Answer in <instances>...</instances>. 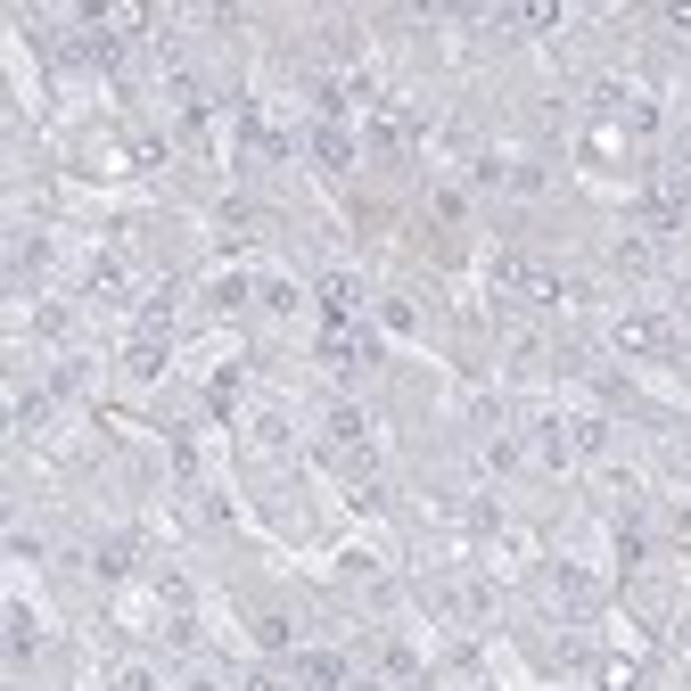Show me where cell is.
Instances as JSON below:
<instances>
[{
	"instance_id": "cell-1",
	"label": "cell",
	"mask_w": 691,
	"mask_h": 691,
	"mask_svg": "<svg viewBox=\"0 0 691 691\" xmlns=\"http://www.w3.org/2000/svg\"><path fill=\"white\" fill-rule=\"evenodd\" d=\"M618 346L625 354H642V363H675L683 354V338H675V322H667V313H618Z\"/></svg>"
},
{
	"instance_id": "cell-2",
	"label": "cell",
	"mask_w": 691,
	"mask_h": 691,
	"mask_svg": "<svg viewBox=\"0 0 691 691\" xmlns=\"http://www.w3.org/2000/svg\"><path fill=\"white\" fill-rule=\"evenodd\" d=\"M313 297H322V322H329V329H346L354 313H363V280H354V272H322V280H313Z\"/></svg>"
},
{
	"instance_id": "cell-3",
	"label": "cell",
	"mask_w": 691,
	"mask_h": 691,
	"mask_svg": "<svg viewBox=\"0 0 691 691\" xmlns=\"http://www.w3.org/2000/svg\"><path fill=\"white\" fill-rule=\"evenodd\" d=\"M371 354H379V346H371V338H346V329H329V338H322V363L338 371V379H363Z\"/></svg>"
},
{
	"instance_id": "cell-4",
	"label": "cell",
	"mask_w": 691,
	"mask_h": 691,
	"mask_svg": "<svg viewBox=\"0 0 691 691\" xmlns=\"http://www.w3.org/2000/svg\"><path fill=\"white\" fill-rule=\"evenodd\" d=\"M543 601H552V610H569V618H584V610H593V584H584L576 569H552V576H543Z\"/></svg>"
},
{
	"instance_id": "cell-5",
	"label": "cell",
	"mask_w": 691,
	"mask_h": 691,
	"mask_svg": "<svg viewBox=\"0 0 691 691\" xmlns=\"http://www.w3.org/2000/svg\"><path fill=\"white\" fill-rule=\"evenodd\" d=\"M313 157H322L329 174H354V132L346 124H313Z\"/></svg>"
},
{
	"instance_id": "cell-6",
	"label": "cell",
	"mask_w": 691,
	"mask_h": 691,
	"mask_svg": "<svg viewBox=\"0 0 691 691\" xmlns=\"http://www.w3.org/2000/svg\"><path fill=\"white\" fill-rule=\"evenodd\" d=\"M354 683V667L338 651H305V691H346Z\"/></svg>"
},
{
	"instance_id": "cell-7",
	"label": "cell",
	"mask_w": 691,
	"mask_h": 691,
	"mask_svg": "<svg viewBox=\"0 0 691 691\" xmlns=\"http://www.w3.org/2000/svg\"><path fill=\"white\" fill-rule=\"evenodd\" d=\"M634 215H642V223H683V181H659V190H642Z\"/></svg>"
},
{
	"instance_id": "cell-8",
	"label": "cell",
	"mask_w": 691,
	"mask_h": 691,
	"mask_svg": "<svg viewBox=\"0 0 691 691\" xmlns=\"http://www.w3.org/2000/svg\"><path fill=\"white\" fill-rule=\"evenodd\" d=\"M140 338H157V346H174V288H157L149 305H140Z\"/></svg>"
},
{
	"instance_id": "cell-9",
	"label": "cell",
	"mask_w": 691,
	"mask_h": 691,
	"mask_svg": "<svg viewBox=\"0 0 691 691\" xmlns=\"http://www.w3.org/2000/svg\"><path fill=\"white\" fill-rule=\"evenodd\" d=\"M256 651H264V659H280V651H297V625H288L280 610H264V618H256Z\"/></svg>"
},
{
	"instance_id": "cell-10",
	"label": "cell",
	"mask_w": 691,
	"mask_h": 691,
	"mask_svg": "<svg viewBox=\"0 0 691 691\" xmlns=\"http://www.w3.org/2000/svg\"><path fill=\"white\" fill-rule=\"evenodd\" d=\"M363 412H329V453H338V461H354V453H363Z\"/></svg>"
},
{
	"instance_id": "cell-11",
	"label": "cell",
	"mask_w": 691,
	"mask_h": 691,
	"mask_svg": "<svg viewBox=\"0 0 691 691\" xmlns=\"http://www.w3.org/2000/svg\"><path fill=\"white\" fill-rule=\"evenodd\" d=\"M132 552H140V543H132V535H99V552H91V569H99V576H124V569H132Z\"/></svg>"
},
{
	"instance_id": "cell-12",
	"label": "cell",
	"mask_w": 691,
	"mask_h": 691,
	"mask_svg": "<svg viewBox=\"0 0 691 691\" xmlns=\"http://www.w3.org/2000/svg\"><path fill=\"white\" fill-rule=\"evenodd\" d=\"M108 691H165V683H157V667H149V659H124L116 675H108Z\"/></svg>"
},
{
	"instance_id": "cell-13",
	"label": "cell",
	"mask_w": 691,
	"mask_h": 691,
	"mask_svg": "<svg viewBox=\"0 0 691 691\" xmlns=\"http://www.w3.org/2000/svg\"><path fill=\"white\" fill-rule=\"evenodd\" d=\"M124 371H132V379H157V371H165V346H157V338H132V354H124Z\"/></svg>"
},
{
	"instance_id": "cell-14",
	"label": "cell",
	"mask_w": 691,
	"mask_h": 691,
	"mask_svg": "<svg viewBox=\"0 0 691 691\" xmlns=\"http://www.w3.org/2000/svg\"><path fill=\"white\" fill-rule=\"evenodd\" d=\"M9 659H33V610H26V601L9 610Z\"/></svg>"
},
{
	"instance_id": "cell-15",
	"label": "cell",
	"mask_w": 691,
	"mask_h": 691,
	"mask_svg": "<svg viewBox=\"0 0 691 691\" xmlns=\"http://www.w3.org/2000/svg\"><path fill=\"white\" fill-rule=\"evenodd\" d=\"M91 288H99V297H124V288H132V272H124L116 256H99V272H91Z\"/></svg>"
},
{
	"instance_id": "cell-16",
	"label": "cell",
	"mask_w": 691,
	"mask_h": 691,
	"mask_svg": "<svg viewBox=\"0 0 691 691\" xmlns=\"http://www.w3.org/2000/svg\"><path fill=\"white\" fill-rule=\"evenodd\" d=\"M651 264H659L651 239H618V272H651Z\"/></svg>"
},
{
	"instance_id": "cell-17",
	"label": "cell",
	"mask_w": 691,
	"mask_h": 691,
	"mask_svg": "<svg viewBox=\"0 0 691 691\" xmlns=\"http://www.w3.org/2000/svg\"><path fill=\"white\" fill-rule=\"evenodd\" d=\"M256 445L264 453H288V421H280V412H264V421H256Z\"/></svg>"
},
{
	"instance_id": "cell-18",
	"label": "cell",
	"mask_w": 691,
	"mask_h": 691,
	"mask_svg": "<svg viewBox=\"0 0 691 691\" xmlns=\"http://www.w3.org/2000/svg\"><path fill=\"white\" fill-rule=\"evenodd\" d=\"M387 675H404V683H421V659L404 651V642H387Z\"/></svg>"
},
{
	"instance_id": "cell-19",
	"label": "cell",
	"mask_w": 691,
	"mask_h": 691,
	"mask_svg": "<svg viewBox=\"0 0 691 691\" xmlns=\"http://www.w3.org/2000/svg\"><path fill=\"white\" fill-rule=\"evenodd\" d=\"M239 691H288V675H272V667H256V675H247Z\"/></svg>"
},
{
	"instance_id": "cell-20",
	"label": "cell",
	"mask_w": 691,
	"mask_h": 691,
	"mask_svg": "<svg viewBox=\"0 0 691 691\" xmlns=\"http://www.w3.org/2000/svg\"><path fill=\"white\" fill-rule=\"evenodd\" d=\"M659 26L667 33H691V9H659Z\"/></svg>"
},
{
	"instance_id": "cell-21",
	"label": "cell",
	"mask_w": 691,
	"mask_h": 691,
	"mask_svg": "<svg viewBox=\"0 0 691 691\" xmlns=\"http://www.w3.org/2000/svg\"><path fill=\"white\" fill-rule=\"evenodd\" d=\"M181 691H223V683H215V675H190V683H181Z\"/></svg>"
},
{
	"instance_id": "cell-22",
	"label": "cell",
	"mask_w": 691,
	"mask_h": 691,
	"mask_svg": "<svg viewBox=\"0 0 691 691\" xmlns=\"http://www.w3.org/2000/svg\"><path fill=\"white\" fill-rule=\"evenodd\" d=\"M675 165H691V132H675Z\"/></svg>"
}]
</instances>
